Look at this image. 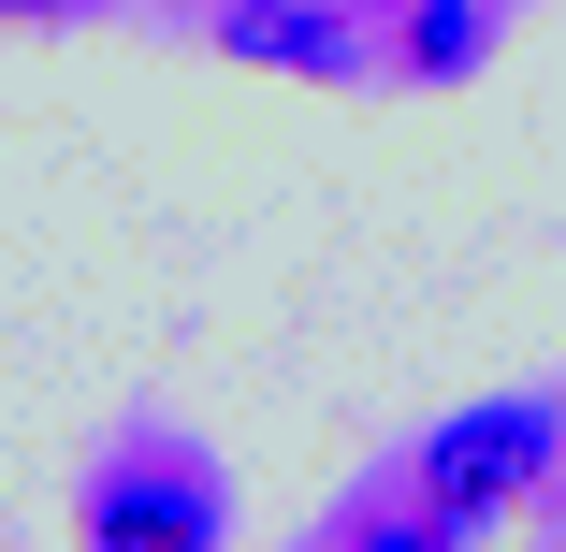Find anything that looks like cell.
<instances>
[{
    "instance_id": "6da1fadb",
    "label": "cell",
    "mask_w": 566,
    "mask_h": 552,
    "mask_svg": "<svg viewBox=\"0 0 566 552\" xmlns=\"http://www.w3.org/2000/svg\"><path fill=\"white\" fill-rule=\"evenodd\" d=\"M537 466H552V407H537V393L465 407V421H436V451H421V509H436V523H494Z\"/></svg>"
},
{
    "instance_id": "7a4b0ae2",
    "label": "cell",
    "mask_w": 566,
    "mask_h": 552,
    "mask_svg": "<svg viewBox=\"0 0 566 552\" xmlns=\"http://www.w3.org/2000/svg\"><path fill=\"white\" fill-rule=\"evenodd\" d=\"M87 552H218V480L203 466H117L87 494Z\"/></svg>"
},
{
    "instance_id": "3957f363",
    "label": "cell",
    "mask_w": 566,
    "mask_h": 552,
    "mask_svg": "<svg viewBox=\"0 0 566 552\" xmlns=\"http://www.w3.org/2000/svg\"><path fill=\"white\" fill-rule=\"evenodd\" d=\"M218 44L233 59H276V73H349V15H305V0H248V15H218Z\"/></svg>"
},
{
    "instance_id": "277c9868",
    "label": "cell",
    "mask_w": 566,
    "mask_h": 552,
    "mask_svg": "<svg viewBox=\"0 0 566 552\" xmlns=\"http://www.w3.org/2000/svg\"><path fill=\"white\" fill-rule=\"evenodd\" d=\"M480 44H494V30H480V0H421V30H407V59H421V73H465Z\"/></svg>"
},
{
    "instance_id": "5b68a950",
    "label": "cell",
    "mask_w": 566,
    "mask_h": 552,
    "mask_svg": "<svg viewBox=\"0 0 566 552\" xmlns=\"http://www.w3.org/2000/svg\"><path fill=\"white\" fill-rule=\"evenodd\" d=\"M436 538H450V523H436V509H421V523H378V538H364V552H436Z\"/></svg>"
},
{
    "instance_id": "8992f818",
    "label": "cell",
    "mask_w": 566,
    "mask_h": 552,
    "mask_svg": "<svg viewBox=\"0 0 566 552\" xmlns=\"http://www.w3.org/2000/svg\"><path fill=\"white\" fill-rule=\"evenodd\" d=\"M0 15H59V0H0Z\"/></svg>"
}]
</instances>
